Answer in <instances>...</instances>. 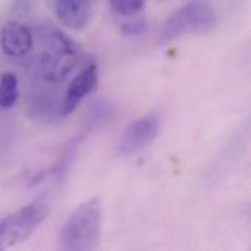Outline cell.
<instances>
[{
  "label": "cell",
  "instance_id": "6da1fadb",
  "mask_svg": "<svg viewBox=\"0 0 251 251\" xmlns=\"http://www.w3.org/2000/svg\"><path fill=\"white\" fill-rule=\"evenodd\" d=\"M103 226V207L97 197L84 201L59 231L57 244L65 251L93 250L99 246Z\"/></svg>",
  "mask_w": 251,
  "mask_h": 251
},
{
  "label": "cell",
  "instance_id": "7a4b0ae2",
  "mask_svg": "<svg viewBox=\"0 0 251 251\" xmlns=\"http://www.w3.org/2000/svg\"><path fill=\"white\" fill-rule=\"evenodd\" d=\"M216 10L206 0H193L175 10L162 28V40L174 41L182 35L206 34L216 26Z\"/></svg>",
  "mask_w": 251,
  "mask_h": 251
},
{
  "label": "cell",
  "instance_id": "3957f363",
  "mask_svg": "<svg viewBox=\"0 0 251 251\" xmlns=\"http://www.w3.org/2000/svg\"><path fill=\"white\" fill-rule=\"evenodd\" d=\"M49 216L46 201H32L0 221V250L15 247L28 240Z\"/></svg>",
  "mask_w": 251,
  "mask_h": 251
},
{
  "label": "cell",
  "instance_id": "277c9868",
  "mask_svg": "<svg viewBox=\"0 0 251 251\" xmlns=\"http://www.w3.org/2000/svg\"><path fill=\"white\" fill-rule=\"evenodd\" d=\"M51 51L43 56V74L50 82L63 81L82 59L79 46L65 32L56 31L53 34Z\"/></svg>",
  "mask_w": 251,
  "mask_h": 251
},
{
  "label": "cell",
  "instance_id": "5b68a950",
  "mask_svg": "<svg viewBox=\"0 0 251 251\" xmlns=\"http://www.w3.org/2000/svg\"><path fill=\"white\" fill-rule=\"evenodd\" d=\"M159 131H160V121L157 116L149 115L140 118L131 122L124 131L118 144V151L124 156L132 154L141 150L143 147L149 146L157 137Z\"/></svg>",
  "mask_w": 251,
  "mask_h": 251
},
{
  "label": "cell",
  "instance_id": "8992f818",
  "mask_svg": "<svg viewBox=\"0 0 251 251\" xmlns=\"http://www.w3.org/2000/svg\"><path fill=\"white\" fill-rule=\"evenodd\" d=\"M97 84L99 68L94 62H90L71 81L65 94V100L60 106V115L65 118L74 113V110L81 104V101L97 88Z\"/></svg>",
  "mask_w": 251,
  "mask_h": 251
},
{
  "label": "cell",
  "instance_id": "52a82bcc",
  "mask_svg": "<svg viewBox=\"0 0 251 251\" xmlns=\"http://www.w3.org/2000/svg\"><path fill=\"white\" fill-rule=\"evenodd\" d=\"M34 44L32 34L28 26L21 22H6L0 28V49L10 57L25 56Z\"/></svg>",
  "mask_w": 251,
  "mask_h": 251
},
{
  "label": "cell",
  "instance_id": "ba28073f",
  "mask_svg": "<svg viewBox=\"0 0 251 251\" xmlns=\"http://www.w3.org/2000/svg\"><path fill=\"white\" fill-rule=\"evenodd\" d=\"M54 13L57 21L69 29H82L91 18L88 0H56Z\"/></svg>",
  "mask_w": 251,
  "mask_h": 251
},
{
  "label": "cell",
  "instance_id": "9c48e42d",
  "mask_svg": "<svg viewBox=\"0 0 251 251\" xmlns=\"http://www.w3.org/2000/svg\"><path fill=\"white\" fill-rule=\"evenodd\" d=\"M19 97V81L13 72H4L0 75V107L10 109L15 106Z\"/></svg>",
  "mask_w": 251,
  "mask_h": 251
},
{
  "label": "cell",
  "instance_id": "30bf717a",
  "mask_svg": "<svg viewBox=\"0 0 251 251\" xmlns=\"http://www.w3.org/2000/svg\"><path fill=\"white\" fill-rule=\"evenodd\" d=\"M149 0H109L110 10L124 18H131L141 13Z\"/></svg>",
  "mask_w": 251,
  "mask_h": 251
},
{
  "label": "cell",
  "instance_id": "8fae6325",
  "mask_svg": "<svg viewBox=\"0 0 251 251\" xmlns=\"http://www.w3.org/2000/svg\"><path fill=\"white\" fill-rule=\"evenodd\" d=\"M144 29H146V24L143 21H135V22L122 25V31L128 35H137V34L143 32Z\"/></svg>",
  "mask_w": 251,
  "mask_h": 251
}]
</instances>
